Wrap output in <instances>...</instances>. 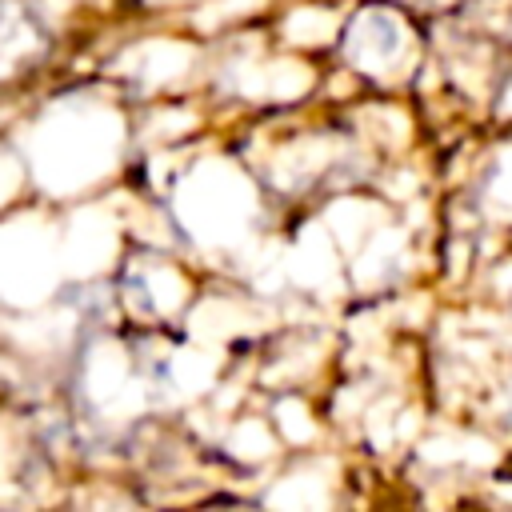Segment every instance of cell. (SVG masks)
<instances>
[{"mask_svg": "<svg viewBox=\"0 0 512 512\" xmlns=\"http://www.w3.org/2000/svg\"><path fill=\"white\" fill-rule=\"evenodd\" d=\"M40 52H44V32L36 16L16 0H0V76L24 68Z\"/></svg>", "mask_w": 512, "mask_h": 512, "instance_id": "obj_1", "label": "cell"}]
</instances>
